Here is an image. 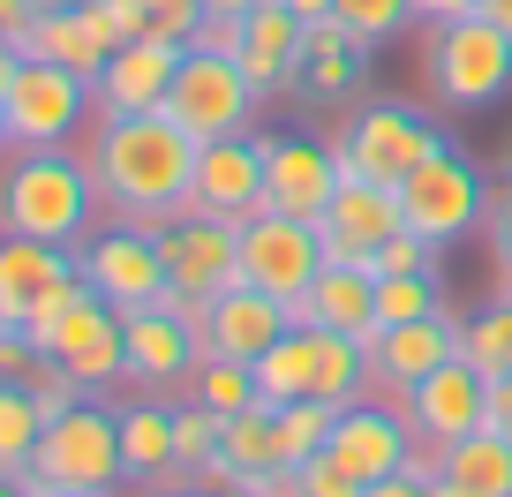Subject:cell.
<instances>
[{"mask_svg": "<svg viewBox=\"0 0 512 497\" xmlns=\"http://www.w3.org/2000/svg\"><path fill=\"white\" fill-rule=\"evenodd\" d=\"M196 136L181 129L174 113H113V121H98L91 144H83V166H91L98 196H106L121 219H174L181 204H189V181H196Z\"/></svg>", "mask_w": 512, "mask_h": 497, "instance_id": "obj_1", "label": "cell"}, {"mask_svg": "<svg viewBox=\"0 0 512 497\" xmlns=\"http://www.w3.org/2000/svg\"><path fill=\"white\" fill-rule=\"evenodd\" d=\"M98 181L68 151H16L0 166V234H31L53 249H83L98 226Z\"/></svg>", "mask_w": 512, "mask_h": 497, "instance_id": "obj_2", "label": "cell"}, {"mask_svg": "<svg viewBox=\"0 0 512 497\" xmlns=\"http://www.w3.org/2000/svg\"><path fill=\"white\" fill-rule=\"evenodd\" d=\"M422 76H430L437 106H452V113H482V106H497V98L512 91V31H497L490 16L430 23Z\"/></svg>", "mask_w": 512, "mask_h": 497, "instance_id": "obj_3", "label": "cell"}, {"mask_svg": "<svg viewBox=\"0 0 512 497\" xmlns=\"http://www.w3.org/2000/svg\"><path fill=\"white\" fill-rule=\"evenodd\" d=\"M159 264H166L159 302L196 324L226 287H241V226L204 219V211H174V219H159Z\"/></svg>", "mask_w": 512, "mask_h": 497, "instance_id": "obj_4", "label": "cell"}, {"mask_svg": "<svg viewBox=\"0 0 512 497\" xmlns=\"http://www.w3.org/2000/svg\"><path fill=\"white\" fill-rule=\"evenodd\" d=\"M452 136L437 129V121H422L415 106H362V113H347V129L332 136V151H339V174L347 181H384V189H400L415 166H430L437 151H445Z\"/></svg>", "mask_w": 512, "mask_h": 497, "instance_id": "obj_5", "label": "cell"}, {"mask_svg": "<svg viewBox=\"0 0 512 497\" xmlns=\"http://www.w3.org/2000/svg\"><path fill=\"white\" fill-rule=\"evenodd\" d=\"M31 482L46 490H91V497H113L128 482L121 467V415H106L98 400H83L76 415L46 422L38 437V460H31Z\"/></svg>", "mask_w": 512, "mask_h": 497, "instance_id": "obj_6", "label": "cell"}, {"mask_svg": "<svg viewBox=\"0 0 512 497\" xmlns=\"http://www.w3.org/2000/svg\"><path fill=\"white\" fill-rule=\"evenodd\" d=\"M0 98H8V144L16 151H61L98 113L91 76H76V68H61V61H31V53L16 61V76L0 83Z\"/></svg>", "mask_w": 512, "mask_h": 497, "instance_id": "obj_7", "label": "cell"}, {"mask_svg": "<svg viewBox=\"0 0 512 497\" xmlns=\"http://www.w3.org/2000/svg\"><path fill=\"white\" fill-rule=\"evenodd\" d=\"M400 219H407V234H422L430 249H452V241H467L490 219V181L475 174L467 151L445 144L430 166H415V174L400 181Z\"/></svg>", "mask_w": 512, "mask_h": 497, "instance_id": "obj_8", "label": "cell"}, {"mask_svg": "<svg viewBox=\"0 0 512 497\" xmlns=\"http://www.w3.org/2000/svg\"><path fill=\"white\" fill-rule=\"evenodd\" d=\"M256 106H264V91L249 83V68H241V61H226V53H196V46L181 53V76H174V91H166V113H174L196 144L249 136Z\"/></svg>", "mask_w": 512, "mask_h": 497, "instance_id": "obj_9", "label": "cell"}, {"mask_svg": "<svg viewBox=\"0 0 512 497\" xmlns=\"http://www.w3.org/2000/svg\"><path fill=\"white\" fill-rule=\"evenodd\" d=\"M76 272L91 279V294H106L113 309H151L166 294V264H159V226L144 219H113L91 226V241L76 249Z\"/></svg>", "mask_w": 512, "mask_h": 497, "instance_id": "obj_10", "label": "cell"}, {"mask_svg": "<svg viewBox=\"0 0 512 497\" xmlns=\"http://www.w3.org/2000/svg\"><path fill=\"white\" fill-rule=\"evenodd\" d=\"M407 452H415V422H407V407L354 400V407L332 415V437H324L317 460H332L354 490H377V482H392L407 467Z\"/></svg>", "mask_w": 512, "mask_h": 497, "instance_id": "obj_11", "label": "cell"}, {"mask_svg": "<svg viewBox=\"0 0 512 497\" xmlns=\"http://www.w3.org/2000/svg\"><path fill=\"white\" fill-rule=\"evenodd\" d=\"M324 272V234L317 219H294V211H256L249 226H241V279L264 294H279V302H294V294H309V279Z\"/></svg>", "mask_w": 512, "mask_h": 497, "instance_id": "obj_12", "label": "cell"}, {"mask_svg": "<svg viewBox=\"0 0 512 497\" xmlns=\"http://www.w3.org/2000/svg\"><path fill=\"white\" fill-rule=\"evenodd\" d=\"M181 211L249 226L264 211V136L249 129V136H219V144L196 151V181H189V204Z\"/></svg>", "mask_w": 512, "mask_h": 497, "instance_id": "obj_13", "label": "cell"}, {"mask_svg": "<svg viewBox=\"0 0 512 497\" xmlns=\"http://www.w3.org/2000/svg\"><path fill=\"white\" fill-rule=\"evenodd\" d=\"M181 53L189 46H174V38H128V46H113L106 68L91 76L98 121H113V113H159L174 76H181Z\"/></svg>", "mask_w": 512, "mask_h": 497, "instance_id": "obj_14", "label": "cell"}, {"mask_svg": "<svg viewBox=\"0 0 512 497\" xmlns=\"http://www.w3.org/2000/svg\"><path fill=\"white\" fill-rule=\"evenodd\" d=\"M400 407H407V422H415V437L460 445V437H475L482 422H490V377H482L467 354H452V362H437Z\"/></svg>", "mask_w": 512, "mask_h": 497, "instance_id": "obj_15", "label": "cell"}, {"mask_svg": "<svg viewBox=\"0 0 512 497\" xmlns=\"http://www.w3.org/2000/svg\"><path fill=\"white\" fill-rule=\"evenodd\" d=\"M339 151L317 136H264V211H294V219H324L339 196Z\"/></svg>", "mask_w": 512, "mask_h": 497, "instance_id": "obj_16", "label": "cell"}, {"mask_svg": "<svg viewBox=\"0 0 512 497\" xmlns=\"http://www.w3.org/2000/svg\"><path fill=\"white\" fill-rule=\"evenodd\" d=\"M294 332V309L279 302V294H264V287H226L219 302L196 317V339H204V362H256V354L272 347V339H287Z\"/></svg>", "mask_w": 512, "mask_h": 497, "instance_id": "obj_17", "label": "cell"}, {"mask_svg": "<svg viewBox=\"0 0 512 497\" xmlns=\"http://www.w3.org/2000/svg\"><path fill=\"white\" fill-rule=\"evenodd\" d=\"M400 189H384V181H339L332 211L317 219L324 234V264H369L377 272V249L400 234Z\"/></svg>", "mask_w": 512, "mask_h": 497, "instance_id": "obj_18", "label": "cell"}, {"mask_svg": "<svg viewBox=\"0 0 512 497\" xmlns=\"http://www.w3.org/2000/svg\"><path fill=\"white\" fill-rule=\"evenodd\" d=\"M460 324H467L460 309H437V317H422V324H384V332L369 339V385H384L392 400H407L437 362L460 354Z\"/></svg>", "mask_w": 512, "mask_h": 497, "instance_id": "obj_19", "label": "cell"}, {"mask_svg": "<svg viewBox=\"0 0 512 497\" xmlns=\"http://www.w3.org/2000/svg\"><path fill=\"white\" fill-rule=\"evenodd\" d=\"M121 339H128V377H144V385H181V377H196V362H204L196 324L181 317V309H166V302L128 309Z\"/></svg>", "mask_w": 512, "mask_h": 497, "instance_id": "obj_20", "label": "cell"}, {"mask_svg": "<svg viewBox=\"0 0 512 497\" xmlns=\"http://www.w3.org/2000/svg\"><path fill=\"white\" fill-rule=\"evenodd\" d=\"M294 324L309 332H347V339H377V272L369 264H324L309 279V294H294Z\"/></svg>", "mask_w": 512, "mask_h": 497, "instance_id": "obj_21", "label": "cell"}, {"mask_svg": "<svg viewBox=\"0 0 512 497\" xmlns=\"http://www.w3.org/2000/svg\"><path fill=\"white\" fill-rule=\"evenodd\" d=\"M302 61H309V23L294 16L287 0H264L249 8V46H241V68L264 98L279 91H302Z\"/></svg>", "mask_w": 512, "mask_h": 497, "instance_id": "obj_22", "label": "cell"}, {"mask_svg": "<svg viewBox=\"0 0 512 497\" xmlns=\"http://www.w3.org/2000/svg\"><path fill=\"white\" fill-rule=\"evenodd\" d=\"M61 279H76V249H53L31 234H0V324H31V309L46 302Z\"/></svg>", "mask_w": 512, "mask_h": 497, "instance_id": "obj_23", "label": "cell"}, {"mask_svg": "<svg viewBox=\"0 0 512 497\" xmlns=\"http://www.w3.org/2000/svg\"><path fill=\"white\" fill-rule=\"evenodd\" d=\"M219 467H234L249 482V497H279L287 482V452H279V407H241L226 415V437H219Z\"/></svg>", "mask_w": 512, "mask_h": 497, "instance_id": "obj_24", "label": "cell"}, {"mask_svg": "<svg viewBox=\"0 0 512 497\" xmlns=\"http://www.w3.org/2000/svg\"><path fill=\"white\" fill-rule=\"evenodd\" d=\"M121 467H128V482H174L181 475V460H174V400H128L121 407Z\"/></svg>", "mask_w": 512, "mask_h": 497, "instance_id": "obj_25", "label": "cell"}, {"mask_svg": "<svg viewBox=\"0 0 512 497\" xmlns=\"http://www.w3.org/2000/svg\"><path fill=\"white\" fill-rule=\"evenodd\" d=\"M317 362H324V332H309V324H294L287 339H272V347L256 354V400L264 407H287V400H317Z\"/></svg>", "mask_w": 512, "mask_h": 497, "instance_id": "obj_26", "label": "cell"}, {"mask_svg": "<svg viewBox=\"0 0 512 497\" xmlns=\"http://www.w3.org/2000/svg\"><path fill=\"white\" fill-rule=\"evenodd\" d=\"M16 53L61 61V68H76V76H98V68H106V46H98V31L83 23V8H38L31 31L16 38Z\"/></svg>", "mask_w": 512, "mask_h": 497, "instance_id": "obj_27", "label": "cell"}, {"mask_svg": "<svg viewBox=\"0 0 512 497\" xmlns=\"http://www.w3.org/2000/svg\"><path fill=\"white\" fill-rule=\"evenodd\" d=\"M445 490L460 497H512V437H497L490 422H482L475 437H460V445H445Z\"/></svg>", "mask_w": 512, "mask_h": 497, "instance_id": "obj_28", "label": "cell"}, {"mask_svg": "<svg viewBox=\"0 0 512 497\" xmlns=\"http://www.w3.org/2000/svg\"><path fill=\"white\" fill-rule=\"evenodd\" d=\"M369 68V46H354L339 31V16L309 23V61H302V98H347Z\"/></svg>", "mask_w": 512, "mask_h": 497, "instance_id": "obj_29", "label": "cell"}, {"mask_svg": "<svg viewBox=\"0 0 512 497\" xmlns=\"http://www.w3.org/2000/svg\"><path fill=\"white\" fill-rule=\"evenodd\" d=\"M38 437H46V422L31 407V385H0V482H31Z\"/></svg>", "mask_w": 512, "mask_h": 497, "instance_id": "obj_30", "label": "cell"}, {"mask_svg": "<svg viewBox=\"0 0 512 497\" xmlns=\"http://www.w3.org/2000/svg\"><path fill=\"white\" fill-rule=\"evenodd\" d=\"M460 354L482 369V377H512V302L505 294L460 324Z\"/></svg>", "mask_w": 512, "mask_h": 497, "instance_id": "obj_31", "label": "cell"}, {"mask_svg": "<svg viewBox=\"0 0 512 497\" xmlns=\"http://www.w3.org/2000/svg\"><path fill=\"white\" fill-rule=\"evenodd\" d=\"M369 385V347L347 332H324V362H317V400L354 407V392Z\"/></svg>", "mask_w": 512, "mask_h": 497, "instance_id": "obj_32", "label": "cell"}, {"mask_svg": "<svg viewBox=\"0 0 512 497\" xmlns=\"http://www.w3.org/2000/svg\"><path fill=\"white\" fill-rule=\"evenodd\" d=\"M445 309V294H437V272H392L377 279V332L384 324H422Z\"/></svg>", "mask_w": 512, "mask_h": 497, "instance_id": "obj_33", "label": "cell"}, {"mask_svg": "<svg viewBox=\"0 0 512 497\" xmlns=\"http://www.w3.org/2000/svg\"><path fill=\"white\" fill-rule=\"evenodd\" d=\"M332 16H339V31H347L354 46L377 53L384 38H400L407 23H415V0H332Z\"/></svg>", "mask_w": 512, "mask_h": 497, "instance_id": "obj_34", "label": "cell"}, {"mask_svg": "<svg viewBox=\"0 0 512 497\" xmlns=\"http://www.w3.org/2000/svg\"><path fill=\"white\" fill-rule=\"evenodd\" d=\"M332 415H339L332 400H287V407H279V452H287V467H302V460H317V452H324Z\"/></svg>", "mask_w": 512, "mask_h": 497, "instance_id": "obj_35", "label": "cell"}, {"mask_svg": "<svg viewBox=\"0 0 512 497\" xmlns=\"http://www.w3.org/2000/svg\"><path fill=\"white\" fill-rule=\"evenodd\" d=\"M219 437H226V415H211L204 400L174 407V460H181V475H196V467L219 460Z\"/></svg>", "mask_w": 512, "mask_h": 497, "instance_id": "obj_36", "label": "cell"}, {"mask_svg": "<svg viewBox=\"0 0 512 497\" xmlns=\"http://www.w3.org/2000/svg\"><path fill=\"white\" fill-rule=\"evenodd\" d=\"M196 400L211 407V415H241V407H256V369L249 362H196Z\"/></svg>", "mask_w": 512, "mask_h": 497, "instance_id": "obj_37", "label": "cell"}, {"mask_svg": "<svg viewBox=\"0 0 512 497\" xmlns=\"http://www.w3.org/2000/svg\"><path fill=\"white\" fill-rule=\"evenodd\" d=\"M23 385H31V407H38V422H61V415H76V407L91 400V385H83V377H76L68 362H53V354L31 369V377H23Z\"/></svg>", "mask_w": 512, "mask_h": 497, "instance_id": "obj_38", "label": "cell"}, {"mask_svg": "<svg viewBox=\"0 0 512 497\" xmlns=\"http://www.w3.org/2000/svg\"><path fill=\"white\" fill-rule=\"evenodd\" d=\"M83 23L98 31V46H128V38H151V0H83Z\"/></svg>", "mask_w": 512, "mask_h": 497, "instance_id": "obj_39", "label": "cell"}, {"mask_svg": "<svg viewBox=\"0 0 512 497\" xmlns=\"http://www.w3.org/2000/svg\"><path fill=\"white\" fill-rule=\"evenodd\" d=\"M279 497H362L347 475H339L332 460H302V467H287V482H279Z\"/></svg>", "mask_w": 512, "mask_h": 497, "instance_id": "obj_40", "label": "cell"}, {"mask_svg": "<svg viewBox=\"0 0 512 497\" xmlns=\"http://www.w3.org/2000/svg\"><path fill=\"white\" fill-rule=\"evenodd\" d=\"M437 257H445V249H430L422 234H407V226H400V234L377 249V279H392V272H437Z\"/></svg>", "mask_w": 512, "mask_h": 497, "instance_id": "obj_41", "label": "cell"}, {"mask_svg": "<svg viewBox=\"0 0 512 497\" xmlns=\"http://www.w3.org/2000/svg\"><path fill=\"white\" fill-rule=\"evenodd\" d=\"M196 53H226V61H241V46H249V16H204L189 31Z\"/></svg>", "mask_w": 512, "mask_h": 497, "instance_id": "obj_42", "label": "cell"}, {"mask_svg": "<svg viewBox=\"0 0 512 497\" xmlns=\"http://www.w3.org/2000/svg\"><path fill=\"white\" fill-rule=\"evenodd\" d=\"M196 23H204V0H151V38H174V46H189Z\"/></svg>", "mask_w": 512, "mask_h": 497, "instance_id": "obj_43", "label": "cell"}, {"mask_svg": "<svg viewBox=\"0 0 512 497\" xmlns=\"http://www.w3.org/2000/svg\"><path fill=\"white\" fill-rule=\"evenodd\" d=\"M46 362V354L31 347V332H16V324H0V385H23L31 369Z\"/></svg>", "mask_w": 512, "mask_h": 497, "instance_id": "obj_44", "label": "cell"}, {"mask_svg": "<svg viewBox=\"0 0 512 497\" xmlns=\"http://www.w3.org/2000/svg\"><path fill=\"white\" fill-rule=\"evenodd\" d=\"M482 226H490V249H497V264L512 272V181H505V189H490V219H482Z\"/></svg>", "mask_w": 512, "mask_h": 497, "instance_id": "obj_45", "label": "cell"}, {"mask_svg": "<svg viewBox=\"0 0 512 497\" xmlns=\"http://www.w3.org/2000/svg\"><path fill=\"white\" fill-rule=\"evenodd\" d=\"M362 497H445V490H437L430 475H407V467H400L392 482H377V490H362Z\"/></svg>", "mask_w": 512, "mask_h": 497, "instance_id": "obj_46", "label": "cell"}, {"mask_svg": "<svg viewBox=\"0 0 512 497\" xmlns=\"http://www.w3.org/2000/svg\"><path fill=\"white\" fill-rule=\"evenodd\" d=\"M31 16H38V0H0V38L16 46V38L31 31Z\"/></svg>", "mask_w": 512, "mask_h": 497, "instance_id": "obj_47", "label": "cell"}, {"mask_svg": "<svg viewBox=\"0 0 512 497\" xmlns=\"http://www.w3.org/2000/svg\"><path fill=\"white\" fill-rule=\"evenodd\" d=\"M475 16V0H415V23H460Z\"/></svg>", "mask_w": 512, "mask_h": 497, "instance_id": "obj_48", "label": "cell"}, {"mask_svg": "<svg viewBox=\"0 0 512 497\" xmlns=\"http://www.w3.org/2000/svg\"><path fill=\"white\" fill-rule=\"evenodd\" d=\"M490 430L512 437V377H490Z\"/></svg>", "mask_w": 512, "mask_h": 497, "instance_id": "obj_49", "label": "cell"}, {"mask_svg": "<svg viewBox=\"0 0 512 497\" xmlns=\"http://www.w3.org/2000/svg\"><path fill=\"white\" fill-rule=\"evenodd\" d=\"M475 16H490L497 31H512V0H475Z\"/></svg>", "mask_w": 512, "mask_h": 497, "instance_id": "obj_50", "label": "cell"}, {"mask_svg": "<svg viewBox=\"0 0 512 497\" xmlns=\"http://www.w3.org/2000/svg\"><path fill=\"white\" fill-rule=\"evenodd\" d=\"M249 8H264V0H204V16H249Z\"/></svg>", "mask_w": 512, "mask_h": 497, "instance_id": "obj_51", "label": "cell"}, {"mask_svg": "<svg viewBox=\"0 0 512 497\" xmlns=\"http://www.w3.org/2000/svg\"><path fill=\"white\" fill-rule=\"evenodd\" d=\"M287 8H294L302 23H324V16H332V0H287Z\"/></svg>", "mask_w": 512, "mask_h": 497, "instance_id": "obj_52", "label": "cell"}, {"mask_svg": "<svg viewBox=\"0 0 512 497\" xmlns=\"http://www.w3.org/2000/svg\"><path fill=\"white\" fill-rule=\"evenodd\" d=\"M144 497H196V490H189V482L174 475V482H144Z\"/></svg>", "mask_w": 512, "mask_h": 497, "instance_id": "obj_53", "label": "cell"}, {"mask_svg": "<svg viewBox=\"0 0 512 497\" xmlns=\"http://www.w3.org/2000/svg\"><path fill=\"white\" fill-rule=\"evenodd\" d=\"M16 61H23V53H16V46H8V38H0V83L16 76Z\"/></svg>", "mask_w": 512, "mask_h": 497, "instance_id": "obj_54", "label": "cell"}, {"mask_svg": "<svg viewBox=\"0 0 512 497\" xmlns=\"http://www.w3.org/2000/svg\"><path fill=\"white\" fill-rule=\"evenodd\" d=\"M31 497H91V490H46V482H23Z\"/></svg>", "mask_w": 512, "mask_h": 497, "instance_id": "obj_55", "label": "cell"}, {"mask_svg": "<svg viewBox=\"0 0 512 497\" xmlns=\"http://www.w3.org/2000/svg\"><path fill=\"white\" fill-rule=\"evenodd\" d=\"M0 151H8V98H0Z\"/></svg>", "mask_w": 512, "mask_h": 497, "instance_id": "obj_56", "label": "cell"}, {"mask_svg": "<svg viewBox=\"0 0 512 497\" xmlns=\"http://www.w3.org/2000/svg\"><path fill=\"white\" fill-rule=\"evenodd\" d=\"M38 8H83V0H38Z\"/></svg>", "mask_w": 512, "mask_h": 497, "instance_id": "obj_57", "label": "cell"}, {"mask_svg": "<svg viewBox=\"0 0 512 497\" xmlns=\"http://www.w3.org/2000/svg\"><path fill=\"white\" fill-rule=\"evenodd\" d=\"M505 302H512V272H505Z\"/></svg>", "mask_w": 512, "mask_h": 497, "instance_id": "obj_58", "label": "cell"}]
</instances>
